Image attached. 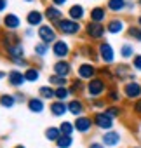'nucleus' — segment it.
Listing matches in <instances>:
<instances>
[{"label":"nucleus","instance_id":"obj_1","mask_svg":"<svg viewBox=\"0 0 141 148\" xmlns=\"http://www.w3.org/2000/svg\"><path fill=\"white\" fill-rule=\"evenodd\" d=\"M56 30H57V33H63L66 37H75L80 32H84V26L79 21H73V19H70V18H63L56 25Z\"/></svg>","mask_w":141,"mask_h":148},{"label":"nucleus","instance_id":"obj_2","mask_svg":"<svg viewBox=\"0 0 141 148\" xmlns=\"http://www.w3.org/2000/svg\"><path fill=\"white\" fill-rule=\"evenodd\" d=\"M84 33L89 40L92 42H103L105 35H106V26L101 25V23H92V21H87L84 25Z\"/></svg>","mask_w":141,"mask_h":148},{"label":"nucleus","instance_id":"obj_3","mask_svg":"<svg viewBox=\"0 0 141 148\" xmlns=\"http://www.w3.org/2000/svg\"><path fill=\"white\" fill-rule=\"evenodd\" d=\"M106 91H108V84H106V80H105L103 77H99V75H98L96 79H92V80L87 82V89H86V92L89 94L91 99L101 98L103 94H106Z\"/></svg>","mask_w":141,"mask_h":148},{"label":"nucleus","instance_id":"obj_4","mask_svg":"<svg viewBox=\"0 0 141 148\" xmlns=\"http://www.w3.org/2000/svg\"><path fill=\"white\" fill-rule=\"evenodd\" d=\"M98 75H99V68L91 61H84L77 66V77L82 79L84 82H89V80L96 79Z\"/></svg>","mask_w":141,"mask_h":148},{"label":"nucleus","instance_id":"obj_5","mask_svg":"<svg viewBox=\"0 0 141 148\" xmlns=\"http://www.w3.org/2000/svg\"><path fill=\"white\" fill-rule=\"evenodd\" d=\"M37 35H38V40L47 45H52L57 40V30L51 23H44L40 28H37Z\"/></svg>","mask_w":141,"mask_h":148},{"label":"nucleus","instance_id":"obj_6","mask_svg":"<svg viewBox=\"0 0 141 148\" xmlns=\"http://www.w3.org/2000/svg\"><path fill=\"white\" fill-rule=\"evenodd\" d=\"M98 54H99V61L105 63V66H110L115 63V49L110 42L103 40L98 44Z\"/></svg>","mask_w":141,"mask_h":148},{"label":"nucleus","instance_id":"obj_7","mask_svg":"<svg viewBox=\"0 0 141 148\" xmlns=\"http://www.w3.org/2000/svg\"><path fill=\"white\" fill-rule=\"evenodd\" d=\"M92 122H94V125H96L98 129H101L103 132L112 131V129H113V124H115V120H113L110 115H106L105 110H103V112H96V113L92 115Z\"/></svg>","mask_w":141,"mask_h":148},{"label":"nucleus","instance_id":"obj_8","mask_svg":"<svg viewBox=\"0 0 141 148\" xmlns=\"http://www.w3.org/2000/svg\"><path fill=\"white\" fill-rule=\"evenodd\" d=\"M122 94H124L125 99H131V101L141 99V82H138V80L125 82L124 87H122Z\"/></svg>","mask_w":141,"mask_h":148},{"label":"nucleus","instance_id":"obj_9","mask_svg":"<svg viewBox=\"0 0 141 148\" xmlns=\"http://www.w3.org/2000/svg\"><path fill=\"white\" fill-rule=\"evenodd\" d=\"M51 52L57 58V59H66L72 54V45H70L64 38H57L52 45H51Z\"/></svg>","mask_w":141,"mask_h":148},{"label":"nucleus","instance_id":"obj_10","mask_svg":"<svg viewBox=\"0 0 141 148\" xmlns=\"http://www.w3.org/2000/svg\"><path fill=\"white\" fill-rule=\"evenodd\" d=\"M73 125H75V131H77V132L87 134V132L92 131L94 122H92V117H89V115H80V117H77V119L73 120Z\"/></svg>","mask_w":141,"mask_h":148},{"label":"nucleus","instance_id":"obj_11","mask_svg":"<svg viewBox=\"0 0 141 148\" xmlns=\"http://www.w3.org/2000/svg\"><path fill=\"white\" fill-rule=\"evenodd\" d=\"M44 16H45V21L51 23V25H54V26L64 18V16H63V11H61L59 7L52 5V4H49V5L44 9Z\"/></svg>","mask_w":141,"mask_h":148},{"label":"nucleus","instance_id":"obj_12","mask_svg":"<svg viewBox=\"0 0 141 148\" xmlns=\"http://www.w3.org/2000/svg\"><path fill=\"white\" fill-rule=\"evenodd\" d=\"M7 82H9L11 87H16V89L23 87L25 82H26L25 71H21V70H18V68H12L11 71H7Z\"/></svg>","mask_w":141,"mask_h":148},{"label":"nucleus","instance_id":"obj_13","mask_svg":"<svg viewBox=\"0 0 141 148\" xmlns=\"http://www.w3.org/2000/svg\"><path fill=\"white\" fill-rule=\"evenodd\" d=\"M120 141H122L120 132H118V131H113V129L103 132V136H101V143H103L106 148H117V146L120 145Z\"/></svg>","mask_w":141,"mask_h":148},{"label":"nucleus","instance_id":"obj_14","mask_svg":"<svg viewBox=\"0 0 141 148\" xmlns=\"http://www.w3.org/2000/svg\"><path fill=\"white\" fill-rule=\"evenodd\" d=\"M105 26H106V33L110 35H120L125 32V21L122 18H112L106 21Z\"/></svg>","mask_w":141,"mask_h":148},{"label":"nucleus","instance_id":"obj_15","mask_svg":"<svg viewBox=\"0 0 141 148\" xmlns=\"http://www.w3.org/2000/svg\"><path fill=\"white\" fill-rule=\"evenodd\" d=\"M73 66L72 63H70L68 59H57L54 64H52V73H56V75H61V77H70V73H72Z\"/></svg>","mask_w":141,"mask_h":148},{"label":"nucleus","instance_id":"obj_16","mask_svg":"<svg viewBox=\"0 0 141 148\" xmlns=\"http://www.w3.org/2000/svg\"><path fill=\"white\" fill-rule=\"evenodd\" d=\"M2 26L9 32H16L21 28V18L14 12H7L4 18H2Z\"/></svg>","mask_w":141,"mask_h":148},{"label":"nucleus","instance_id":"obj_17","mask_svg":"<svg viewBox=\"0 0 141 148\" xmlns=\"http://www.w3.org/2000/svg\"><path fill=\"white\" fill-rule=\"evenodd\" d=\"M106 18H108V11H106V7H103V5H94V7L89 11V21H92V23H101V25H105V21H108Z\"/></svg>","mask_w":141,"mask_h":148},{"label":"nucleus","instance_id":"obj_18","mask_svg":"<svg viewBox=\"0 0 141 148\" xmlns=\"http://www.w3.org/2000/svg\"><path fill=\"white\" fill-rule=\"evenodd\" d=\"M45 21V16H44V11H38V9H33L26 14V23L28 26L31 28H40Z\"/></svg>","mask_w":141,"mask_h":148},{"label":"nucleus","instance_id":"obj_19","mask_svg":"<svg viewBox=\"0 0 141 148\" xmlns=\"http://www.w3.org/2000/svg\"><path fill=\"white\" fill-rule=\"evenodd\" d=\"M68 113H70V115H75V119L80 117V115H84V113H86V103H84L80 98L70 99V101H68Z\"/></svg>","mask_w":141,"mask_h":148},{"label":"nucleus","instance_id":"obj_20","mask_svg":"<svg viewBox=\"0 0 141 148\" xmlns=\"http://www.w3.org/2000/svg\"><path fill=\"white\" fill-rule=\"evenodd\" d=\"M66 14H68L70 19H73V21H79V23H80V21L86 18V7H84L82 4H73V5L68 7Z\"/></svg>","mask_w":141,"mask_h":148},{"label":"nucleus","instance_id":"obj_21","mask_svg":"<svg viewBox=\"0 0 141 148\" xmlns=\"http://www.w3.org/2000/svg\"><path fill=\"white\" fill-rule=\"evenodd\" d=\"M49 112H51L52 117H63V115L68 113V103H64V101H56V99H54V101L49 105Z\"/></svg>","mask_w":141,"mask_h":148},{"label":"nucleus","instance_id":"obj_22","mask_svg":"<svg viewBox=\"0 0 141 148\" xmlns=\"http://www.w3.org/2000/svg\"><path fill=\"white\" fill-rule=\"evenodd\" d=\"M113 73H115V79L118 80H127L129 82V77L132 75V71H131V66L127 63H120L113 68Z\"/></svg>","mask_w":141,"mask_h":148},{"label":"nucleus","instance_id":"obj_23","mask_svg":"<svg viewBox=\"0 0 141 148\" xmlns=\"http://www.w3.org/2000/svg\"><path fill=\"white\" fill-rule=\"evenodd\" d=\"M70 92H72V96H79V94H82V92H86V89H87V84L82 80V79H72V80H70Z\"/></svg>","mask_w":141,"mask_h":148},{"label":"nucleus","instance_id":"obj_24","mask_svg":"<svg viewBox=\"0 0 141 148\" xmlns=\"http://www.w3.org/2000/svg\"><path fill=\"white\" fill-rule=\"evenodd\" d=\"M26 106H28V110H30L31 113H42V112L45 110V101H44L40 96H37V98L33 96V98L28 99Z\"/></svg>","mask_w":141,"mask_h":148},{"label":"nucleus","instance_id":"obj_25","mask_svg":"<svg viewBox=\"0 0 141 148\" xmlns=\"http://www.w3.org/2000/svg\"><path fill=\"white\" fill-rule=\"evenodd\" d=\"M106 11L108 12H113V14H118L122 11L127 9V0H106Z\"/></svg>","mask_w":141,"mask_h":148},{"label":"nucleus","instance_id":"obj_26","mask_svg":"<svg viewBox=\"0 0 141 148\" xmlns=\"http://www.w3.org/2000/svg\"><path fill=\"white\" fill-rule=\"evenodd\" d=\"M18 42H21V38H19V35H18L16 32H5L2 37H0V45H2L4 49L14 45V44H18Z\"/></svg>","mask_w":141,"mask_h":148},{"label":"nucleus","instance_id":"obj_27","mask_svg":"<svg viewBox=\"0 0 141 148\" xmlns=\"http://www.w3.org/2000/svg\"><path fill=\"white\" fill-rule=\"evenodd\" d=\"M4 52H5L11 59L25 58V45H23V42H18V44H14V45H11V47L4 49Z\"/></svg>","mask_w":141,"mask_h":148},{"label":"nucleus","instance_id":"obj_28","mask_svg":"<svg viewBox=\"0 0 141 148\" xmlns=\"http://www.w3.org/2000/svg\"><path fill=\"white\" fill-rule=\"evenodd\" d=\"M25 79H26V82H30V84L38 82V80H40V68H37V66L26 68V70H25Z\"/></svg>","mask_w":141,"mask_h":148},{"label":"nucleus","instance_id":"obj_29","mask_svg":"<svg viewBox=\"0 0 141 148\" xmlns=\"http://www.w3.org/2000/svg\"><path fill=\"white\" fill-rule=\"evenodd\" d=\"M38 96H40L44 101L56 99V89H54V87H49V86H40V87H38Z\"/></svg>","mask_w":141,"mask_h":148},{"label":"nucleus","instance_id":"obj_30","mask_svg":"<svg viewBox=\"0 0 141 148\" xmlns=\"http://www.w3.org/2000/svg\"><path fill=\"white\" fill-rule=\"evenodd\" d=\"M122 99V92L118 91V87H108L106 91V101H110L112 105H118V101Z\"/></svg>","mask_w":141,"mask_h":148},{"label":"nucleus","instance_id":"obj_31","mask_svg":"<svg viewBox=\"0 0 141 148\" xmlns=\"http://www.w3.org/2000/svg\"><path fill=\"white\" fill-rule=\"evenodd\" d=\"M49 86H52V87H64V86H70V80L66 77H61V75L52 73V75H49Z\"/></svg>","mask_w":141,"mask_h":148},{"label":"nucleus","instance_id":"obj_32","mask_svg":"<svg viewBox=\"0 0 141 148\" xmlns=\"http://www.w3.org/2000/svg\"><path fill=\"white\" fill-rule=\"evenodd\" d=\"M134 56H136L134 45L129 44V42H124V44L120 45V58H122V59H132Z\"/></svg>","mask_w":141,"mask_h":148},{"label":"nucleus","instance_id":"obj_33","mask_svg":"<svg viewBox=\"0 0 141 148\" xmlns=\"http://www.w3.org/2000/svg\"><path fill=\"white\" fill-rule=\"evenodd\" d=\"M14 105H18L14 94H7V92L0 94V106H4V108H12Z\"/></svg>","mask_w":141,"mask_h":148},{"label":"nucleus","instance_id":"obj_34","mask_svg":"<svg viewBox=\"0 0 141 148\" xmlns=\"http://www.w3.org/2000/svg\"><path fill=\"white\" fill-rule=\"evenodd\" d=\"M49 51H51V45H47V44H44V42H37V44L33 45V54L38 56V58H45V56L49 54Z\"/></svg>","mask_w":141,"mask_h":148},{"label":"nucleus","instance_id":"obj_35","mask_svg":"<svg viewBox=\"0 0 141 148\" xmlns=\"http://www.w3.org/2000/svg\"><path fill=\"white\" fill-rule=\"evenodd\" d=\"M54 89H56V101H64V103H68V98L72 96L70 87L64 86V87H54Z\"/></svg>","mask_w":141,"mask_h":148},{"label":"nucleus","instance_id":"obj_36","mask_svg":"<svg viewBox=\"0 0 141 148\" xmlns=\"http://www.w3.org/2000/svg\"><path fill=\"white\" fill-rule=\"evenodd\" d=\"M105 113L110 115V117L115 120L117 117H122V115H124V108L118 106V105H108V106L105 108Z\"/></svg>","mask_w":141,"mask_h":148},{"label":"nucleus","instance_id":"obj_37","mask_svg":"<svg viewBox=\"0 0 141 148\" xmlns=\"http://www.w3.org/2000/svg\"><path fill=\"white\" fill-rule=\"evenodd\" d=\"M57 127H59L63 136H72L75 132V125H73V122H70V120H63Z\"/></svg>","mask_w":141,"mask_h":148},{"label":"nucleus","instance_id":"obj_38","mask_svg":"<svg viewBox=\"0 0 141 148\" xmlns=\"http://www.w3.org/2000/svg\"><path fill=\"white\" fill-rule=\"evenodd\" d=\"M44 134H45V138H47L49 141H54V143H56V141H57V139L63 136V134H61V131H59V127H54V125L47 127Z\"/></svg>","mask_w":141,"mask_h":148},{"label":"nucleus","instance_id":"obj_39","mask_svg":"<svg viewBox=\"0 0 141 148\" xmlns=\"http://www.w3.org/2000/svg\"><path fill=\"white\" fill-rule=\"evenodd\" d=\"M82 52H86V56H87V58H91V63H96V61H99L98 47H96V49H92L91 45H84V47H82Z\"/></svg>","mask_w":141,"mask_h":148},{"label":"nucleus","instance_id":"obj_40","mask_svg":"<svg viewBox=\"0 0 141 148\" xmlns=\"http://www.w3.org/2000/svg\"><path fill=\"white\" fill-rule=\"evenodd\" d=\"M99 77H103L105 80H115V73L110 66H101L99 68Z\"/></svg>","mask_w":141,"mask_h":148},{"label":"nucleus","instance_id":"obj_41","mask_svg":"<svg viewBox=\"0 0 141 148\" xmlns=\"http://www.w3.org/2000/svg\"><path fill=\"white\" fill-rule=\"evenodd\" d=\"M73 145V138L72 136H61L57 141H56V146L57 148H70Z\"/></svg>","mask_w":141,"mask_h":148},{"label":"nucleus","instance_id":"obj_42","mask_svg":"<svg viewBox=\"0 0 141 148\" xmlns=\"http://www.w3.org/2000/svg\"><path fill=\"white\" fill-rule=\"evenodd\" d=\"M89 105H91V108H94V110H98V112H101V110H105V108H106V101H105V99H101V98L91 99V101H89Z\"/></svg>","mask_w":141,"mask_h":148},{"label":"nucleus","instance_id":"obj_43","mask_svg":"<svg viewBox=\"0 0 141 148\" xmlns=\"http://www.w3.org/2000/svg\"><path fill=\"white\" fill-rule=\"evenodd\" d=\"M127 35H129L131 38L141 42V28H139V26H129V28H127Z\"/></svg>","mask_w":141,"mask_h":148},{"label":"nucleus","instance_id":"obj_44","mask_svg":"<svg viewBox=\"0 0 141 148\" xmlns=\"http://www.w3.org/2000/svg\"><path fill=\"white\" fill-rule=\"evenodd\" d=\"M11 63L14 64V66H18V68H30V64H28V59H25V58H18V59H11Z\"/></svg>","mask_w":141,"mask_h":148},{"label":"nucleus","instance_id":"obj_45","mask_svg":"<svg viewBox=\"0 0 141 148\" xmlns=\"http://www.w3.org/2000/svg\"><path fill=\"white\" fill-rule=\"evenodd\" d=\"M131 63H132V68H134L136 71H141V54H136V56L131 59Z\"/></svg>","mask_w":141,"mask_h":148},{"label":"nucleus","instance_id":"obj_46","mask_svg":"<svg viewBox=\"0 0 141 148\" xmlns=\"http://www.w3.org/2000/svg\"><path fill=\"white\" fill-rule=\"evenodd\" d=\"M132 112H134V115H139V117H141V99L134 101V105H132Z\"/></svg>","mask_w":141,"mask_h":148},{"label":"nucleus","instance_id":"obj_47","mask_svg":"<svg viewBox=\"0 0 141 148\" xmlns=\"http://www.w3.org/2000/svg\"><path fill=\"white\" fill-rule=\"evenodd\" d=\"M14 96H16V101H18V103H28V99H30V98H26L23 92H16Z\"/></svg>","mask_w":141,"mask_h":148},{"label":"nucleus","instance_id":"obj_48","mask_svg":"<svg viewBox=\"0 0 141 148\" xmlns=\"http://www.w3.org/2000/svg\"><path fill=\"white\" fill-rule=\"evenodd\" d=\"M51 4H52V5H56V7H59V9H61V7H64V5H66V4H68V0H51Z\"/></svg>","mask_w":141,"mask_h":148},{"label":"nucleus","instance_id":"obj_49","mask_svg":"<svg viewBox=\"0 0 141 148\" xmlns=\"http://www.w3.org/2000/svg\"><path fill=\"white\" fill-rule=\"evenodd\" d=\"M7 7H9V0H0V14L5 12Z\"/></svg>","mask_w":141,"mask_h":148},{"label":"nucleus","instance_id":"obj_50","mask_svg":"<svg viewBox=\"0 0 141 148\" xmlns=\"http://www.w3.org/2000/svg\"><path fill=\"white\" fill-rule=\"evenodd\" d=\"M87 148H106L103 143H99V141H92V143H89V146Z\"/></svg>","mask_w":141,"mask_h":148},{"label":"nucleus","instance_id":"obj_51","mask_svg":"<svg viewBox=\"0 0 141 148\" xmlns=\"http://www.w3.org/2000/svg\"><path fill=\"white\" fill-rule=\"evenodd\" d=\"M33 35H35V30H33L31 26H28V28L25 30V37H28V38H30V37H33Z\"/></svg>","mask_w":141,"mask_h":148},{"label":"nucleus","instance_id":"obj_52","mask_svg":"<svg viewBox=\"0 0 141 148\" xmlns=\"http://www.w3.org/2000/svg\"><path fill=\"white\" fill-rule=\"evenodd\" d=\"M134 7H136V4L131 2V0H127V9H125V11H134Z\"/></svg>","mask_w":141,"mask_h":148},{"label":"nucleus","instance_id":"obj_53","mask_svg":"<svg viewBox=\"0 0 141 148\" xmlns=\"http://www.w3.org/2000/svg\"><path fill=\"white\" fill-rule=\"evenodd\" d=\"M7 77V73L5 71H2V70H0V80H2V79H5Z\"/></svg>","mask_w":141,"mask_h":148},{"label":"nucleus","instance_id":"obj_54","mask_svg":"<svg viewBox=\"0 0 141 148\" xmlns=\"http://www.w3.org/2000/svg\"><path fill=\"white\" fill-rule=\"evenodd\" d=\"M138 26L141 28V16H138Z\"/></svg>","mask_w":141,"mask_h":148},{"label":"nucleus","instance_id":"obj_55","mask_svg":"<svg viewBox=\"0 0 141 148\" xmlns=\"http://www.w3.org/2000/svg\"><path fill=\"white\" fill-rule=\"evenodd\" d=\"M14 148H25V146H23V145H18V146H14Z\"/></svg>","mask_w":141,"mask_h":148},{"label":"nucleus","instance_id":"obj_56","mask_svg":"<svg viewBox=\"0 0 141 148\" xmlns=\"http://www.w3.org/2000/svg\"><path fill=\"white\" fill-rule=\"evenodd\" d=\"M25 2H35V0H25Z\"/></svg>","mask_w":141,"mask_h":148},{"label":"nucleus","instance_id":"obj_57","mask_svg":"<svg viewBox=\"0 0 141 148\" xmlns=\"http://www.w3.org/2000/svg\"><path fill=\"white\" fill-rule=\"evenodd\" d=\"M138 4H139V7H141V0H138Z\"/></svg>","mask_w":141,"mask_h":148},{"label":"nucleus","instance_id":"obj_58","mask_svg":"<svg viewBox=\"0 0 141 148\" xmlns=\"http://www.w3.org/2000/svg\"><path fill=\"white\" fill-rule=\"evenodd\" d=\"M132 148H141V146H132Z\"/></svg>","mask_w":141,"mask_h":148},{"label":"nucleus","instance_id":"obj_59","mask_svg":"<svg viewBox=\"0 0 141 148\" xmlns=\"http://www.w3.org/2000/svg\"><path fill=\"white\" fill-rule=\"evenodd\" d=\"M0 25H2V19H0Z\"/></svg>","mask_w":141,"mask_h":148}]
</instances>
